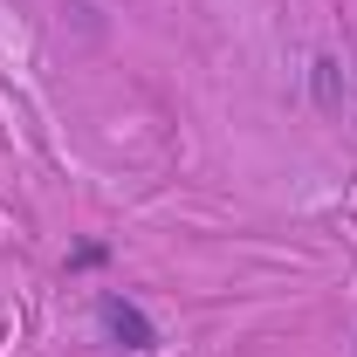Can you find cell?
Listing matches in <instances>:
<instances>
[{"label": "cell", "mask_w": 357, "mask_h": 357, "mask_svg": "<svg viewBox=\"0 0 357 357\" xmlns=\"http://www.w3.org/2000/svg\"><path fill=\"white\" fill-rule=\"evenodd\" d=\"M103 330H110L124 351H158V323L137 310V303H124V296H103Z\"/></svg>", "instance_id": "obj_1"}, {"label": "cell", "mask_w": 357, "mask_h": 357, "mask_svg": "<svg viewBox=\"0 0 357 357\" xmlns=\"http://www.w3.org/2000/svg\"><path fill=\"white\" fill-rule=\"evenodd\" d=\"M316 103L344 110V69H337V55H316Z\"/></svg>", "instance_id": "obj_2"}]
</instances>
